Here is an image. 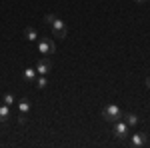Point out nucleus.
Listing matches in <instances>:
<instances>
[{"label":"nucleus","mask_w":150,"mask_h":148,"mask_svg":"<svg viewBox=\"0 0 150 148\" xmlns=\"http://www.w3.org/2000/svg\"><path fill=\"white\" fill-rule=\"evenodd\" d=\"M50 28H52V34H54V38H66V34H68L66 24H64V20H60V18H56V20H54V24H52Z\"/></svg>","instance_id":"f03ea898"},{"label":"nucleus","mask_w":150,"mask_h":148,"mask_svg":"<svg viewBox=\"0 0 150 148\" xmlns=\"http://www.w3.org/2000/svg\"><path fill=\"white\" fill-rule=\"evenodd\" d=\"M38 50H40V54H54L56 46H54V42H52L50 38H42V40L38 42Z\"/></svg>","instance_id":"7ed1b4c3"},{"label":"nucleus","mask_w":150,"mask_h":148,"mask_svg":"<svg viewBox=\"0 0 150 148\" xmlns=\"http://www.w3.org/2000/svg\"><path fill=\"white\" fill-rule=\"evenodd\" d=\"M124 118H126V120H124V122H126L128 126H136L138 124V116H136V114H126V116H124Z\"/></svg>","instance_id":"9d476101"},{"label":"nucleus","mask_w":150,"mask_h":148,"mask_svg":"<svg viewBox=\"0 0 150 148\" xmlns=\"http://www.w3.org/2000/svg\"><path fill=\"white\" fill-rule=\"evenodd\" d=\"M36 86L38 88H44L46 86V76L44 74H40V78H36Z\"/></svg>","instance_id":"ddd939ff"},{"label":"nucleus","mask_w":150,"mask_h":148,"mask_svg":"<svg viewBox=\"0 0 150 148\" xmlns=\"http://www.w3.org/2000/svg\"><path fill=\"white\" fill-rule=\"evenodd\" d=\"M114 134H116V138H126V134H128V124H126V122H122V118L114 122Z\"/></svg>","instance_id":"39448f33"},{"label":"nucleus","mask_w":150,"mask_h":148,"mask_svg":"<svg viewBox=\"0 0 150 148\" xmlns=\"http://www.w3.org/2000/svg\"><path fill=\"white\" fill-rule=\"evenodd\" d=\"M24 80H28V82L36 80V68H26L24 70Z\"/></svg>","instance_id":"1a4fd4ad"},{"label":"nucleus","mask_w":150,"mask_h":148,"mask_svg":"<svg viewBox=\"0 0 150 148\" xmlns=\"http://www.w3.org/2000/svg\"><path fill=\"white\" fill-rule=\"evenodd\" d=\"M18 122H20V124H26V114L20 112V118H18Z\"/></svg>","instance_id":"2eb2a0df"},{"label":"nucleus","mask_w":150,"mask_h":148,"mask_svg":"<svg viewBox=\"0 0 150 148\" xmlns=\"http://www.w3.org/2000/svg\"><path fill=\"white\" fill-rule=\"evenodd\" d=\"M18 110H20V112H22V114H26V112H28V110H30V102H28L26 98H22V100L18 102Z\"/></svg>","instance_id":"9b49d317"},{"label":"nucleus","mask_w":150,"mask_h":148,"mask_svg":"<svg viewBox=\"0 0 150 148\" xmlns=\"http://www.w3.org/2000/svg\"><path fill=\"white\" fill-rule=\"evenodd\" d=\"M54 20H56V16H54V14H46V16H44V22L50 24V26L54 24Z\"/></svg>","instance_id":"4468645a"},{"label":"nucleus","mask_w":150,"mask_h":148,"mask_svg":"<svg viewBox=\"0 0 150 148\" xmlns=\"http://www.w3.org/2000/svg\"><path fill=\"white\" fill-rule=\"evenodd\" d=\"M146 144V134L144 132H134L132 136H130V146L132 148H140Z\"/></svg>","instance_id":"20e7f679"},{"label":"nucleus","mask_w":150,"mask_h":148,"mask_svg":"<svg viewBox=\"0 0 150 148\" xmlns=\"http://www.w3.org/2000/svg\"><path fill=\"white\" fill-rule=\"evenodd\" d=\"M136 2H144V0H136Z\"/></svg>","instance_id":"f3484780"},{"label":"nucleus","mask_w":150,"mask_h":148,"mask_svg":"<svg viewBox=\"0 0 150 148\" xmlns=\"http://www.w3.org/2000/svg\"><path fill=\"white\" fill-rule=\"evenodd\" d=\"M146 86H148V88H150V76H148V78H146Z\"/></svg>","instance_id":"dca6fc26"},{"label":"nucleus","mask_w":150,"mask_h":148,"mask_svg":"<svg viewBox=\"0 0 150 148\" xmlns=\"http://www.w3.org/2000/svg\"><path fill=\"white\" fill-rule=\"evenodd\" d=\"M36 30L34 28H30V26H28V28H24V38H26V40H30V42H34L36 40Z\"/></svg>","instance_id":"6e6552de"},{"label":"nucleus","mask_w":150,"mask_h":148,"mask_svg":"<svg viewBox=\"0 0 150 148\" xmlns=\"http://www.w3.org/2000/svg\"><path fill=\"white\" fill-rule=\"evenodd\" d=\"M50 70H52V62H50L48 58L38 60V64H36V72H38V74H44V76H46Z\"/></svg>","instance_id":"423d86ee"},{"label":"nucleus","mask_w":150,"mask_h":148,"mask_svg":"<svg viewBox=\"0 0 150 148\" xmlns=\"http://www.w3.org/2000/svg\"><path fill=\"white\" fill-rule=\"evenodd\" d=\"M102 118L106 122H112V124H114L116 120L122 118V110H120L116 104H108V106H104V110H102Z\"/></svg>","instance_id":"f257e3e1"},{"label":"nucleus","mask_w":150,"mask_h":148,"mask_svg":"<svg viewBox=\"0 0 150 148\" xmlns=\"http://www.w3.org/2000/svg\"><path fill=\"white\" fill-rule=\"evenodd\" d=\"M8 116H10V106L2 104V106H0V122H6Z\"/></svg>","instance_id":"0eeeda50"},{"label":"nucleus","mask_w":150,"mask_h":148,"mask_svg":"<svg viewBox=\"0 0 150 148\" xmlns=\"http://www.w3.org/2000/svg\"><path fill=\"white\" fill-rule=\"evenodd\" d=\"M2 100H4V104H6V106H14V102H16V100H14V96H12L10 92H8V94H4V98H2Z\"/></svg>","instance_id":"f8f14e48"}]
</instances>
